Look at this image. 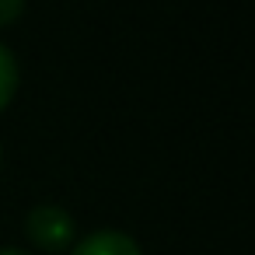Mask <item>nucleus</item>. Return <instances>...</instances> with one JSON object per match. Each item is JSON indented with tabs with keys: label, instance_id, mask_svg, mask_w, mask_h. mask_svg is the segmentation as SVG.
I'll return each mask as SVG.
<instances>
[{
	"label": "nucleus",
	"instance_id": "4",
	"mask_svg": "<svg viewBox=\"0 0 255 255\" xmlns=\"http://www.w3.org/2000/svg\"><path fill=\"white\" fill-rule=\"evenodd\" d=\"M25 14V0H0V28L18 25Z\"/></svg>",
	"mask_w": 255,
	"mask_h": 255
},
{
	"label": "nucleus",
	"instance_id": "3",
	"mask_svg": "<svg viewBox=\"0 0 255 255\" xmlns=\"http://www.w3.org/2000/svg\"><path fill=\"white\" fill-rule=\"evenodd\" d=\"M14 95H18V60L0 42V112L14 102Z\"/></svg>",
	"mask_w": 255,
	"mask_h": 255
},
{
	"label": "nucleus",
	"instance_id": "5",
	"mask_svg": "<svg viewBox=\"0 0 255 255\" xmlns=\"http://www.w3.org/2000/svg\"><path fill=\"white\" fill-rule=\"evenodd\" d=\"M0 255H28L25 248H14V245H4V248H0Z\"/></svg>",
	"mask_w": 255,
	"mask_h": 255
},
{
	"label": "nucleus",
	"instance_id": "1",
	"mask_svg": "<svg viewBox=\"0 0 255 255\" xmlns=\"http://www.w3.org/2000/svg\"><path fill=\"white\" fill-rule=\"evenodd\" d=\"M25 238H28L39 252L56 255V252L74 248V241H77V224H74V217H70L63 206L46 203V206L28 210V217H25Z\"/></svg>",
	"mask_w": 255,
	"mask_h": 255
},
{
	"label": "nucleus",
	"instance_id": "2",
	"mask_svg": "<svg viewBox=\"0 0 255 255\" xmlns=\"http://www.w3.org/2000/svg\"><path fill=\"white\" fill-rule=\"evenodd\" d=\"M70 255H143V248L133 234L105 227V231H91L88 238L74 241Z\"/></svg>",
	"mask_w": 255,
	"mask_h": 255
}]
</instances>
